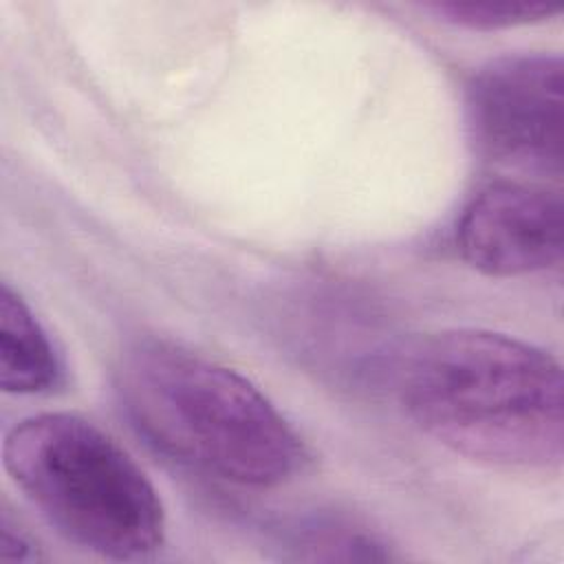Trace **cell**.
Wrapping results in <instances>:
<instances>
[{"mask_svg": "<svg viewBox=\"0 0 564 564\" xmlns=\"http://www.w3.org/2000/svg\"><path fill=\"white\" fill-rule=\"evenodd\" d=\"M399 399L454 454L524 471L562 465V368L524 339L482 328L430 335L399 368Z\"/></svg>", "mask_w": 564, "mask_h": 564, "instance_id": "obj_1", "label": "cell"}, {"mask_svg": "<svg viewBox=\"0 0 564 564\" xmlns=\"http://www.w3.org/2000/svg\"><path fill=\"white\" fill-rule=\"evenodd\" d=\"M115 394L156 452L216 480L269 489L308 460L300 434L247 377L181 344H130L115 366Z\"/></svg>", "mask_w": 564, "mask_h": 564, "instance_id": "obj_2", "label": "cell"}, {"mask_svg": "<svg viewBox=\"0 0 564 564\" xmlns=\"http://www.w3.org/2000/svg\"><path fill=\"white\" fill-rule=\"evenodd\" d=\"M2 465L29 505L90 553L139 560L165 540V509L145 471L79 414L22 419L4 434Z\"/></svg>", "mask_w": 564, "mask_h": 564, "instance_id": "obj_3", "label": "cell"}, {"mask_svg": "<svg viewBox=\"0 0 564 564\" xmlns=\"http://www.w3.org/2000/svg\"><path fill=\"white\" fill-rule=\"evenodd\" d=\"M560 55L518 53L487 62L467 86V123L478 152L507 170L562 174Z\"/></svg>", "mask_w": 564, "mask_h": 564, "instance_id": "obj_4", "label": "cell"}, {"mask_svg": "<svg viewBox=\"0 0 564 564\" xmlns=\"http://www.w3.org/2000/svg\"><path fill=\"white\" fill-rule=\"evenodd\" d=\"M564 207L557 192L524 181L482 187L456 223V249L476 271L520 278L560 267Z\"/></svg>", "mask_w": 564, "mask_h": 564, "instance_id": "obj_5", "label": "cell"}, {"mask_svg": "<svg viewBox=\"0 0 564 564\" xmlns=\"http://www.w3.org/2000/svg\"><path fill=\"white\" fill-rule=\"evenodd\" d=\"M64 381V364L48 333L7 282L0 291V386L9 394H44Z\"/></svg>", "mask_w": 564, "mask_h": 564, "instance_id": "obj_6", "label": "cell"}, {"mask_svg": "<svg viewBox=\"0 0 564 564\" xmlns=\"http://www.w3.org/2000/svg\"><path fill=\"white\" fill-rule=\"evenodd\" d=\"M425 9L441 15L445 22L478 31L522 26L560 13L557 4L518 0H441L425 4Z\"/></svg>", "mask_w": 564, "mask_h": 564, "instance_id": "obj_7", "label": "cell"}, {"mask_svg": "<svg viewBox=\"0 0 564 564\" xmlns=\"http://www.w3.org/2000/svg\"><path fill=\"white\" fill-rule=\"evenodd\" d=\"M35 546L29 540V535L9 520V516H2L0 522V560H35Z\"/></svg>", "mask_w": 564, "mask_h": 564, "instance_id": "obj_8", "label": "cell"}]
</instances>
